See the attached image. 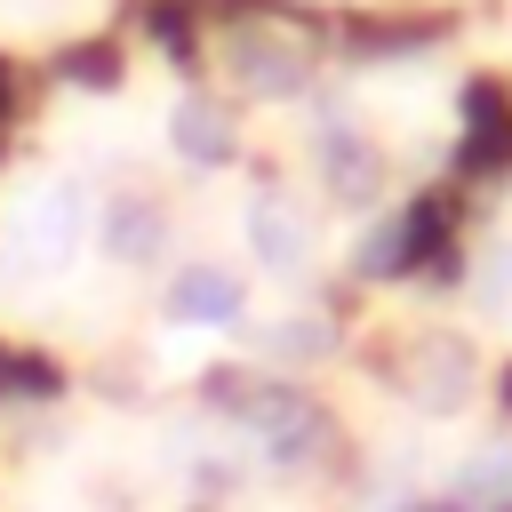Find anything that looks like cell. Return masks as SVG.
<instances>
[{
    "instance_id": "obj_1",
    "label": "cell",
    "mask_w": 512,
    "mask_h": 512,
    "mask_svg": "<svg viewBox=\"0 0 512 512\" xmlns=\"http://www.w3.org/2000/svg\"><path fill=\"white\" fill-rule=\"evenodd\" d=\"M80 240H88V200H80V184H48V192L24 200V216H16V248H24L40 272L72 264Z\"/></svg>"
},
{
    "instance_id": "obj_2",
    "label": "cell",
    "mask_w": 512,
    "mask_h": 512,
    "mask_svg": "<svg viewBox=\"0 0 512 512\" xmlns=\"http://www.w3.org/2000/svg\"><path fill=\"white\" fill-rule=\"evenodd\" d=\"M160 312H168L176 328H232V320H240V280H232L224 264H184V272H168Z\"/></svg>"
},
{
    "instance_id": "obj_3",
    "label": "cell",
    "mask_w": 512,
    "mask_h": 512,
    "mask_svg": "<svg viewBox=\"0 0 512 512\" xmlns=\"http://www.w3.org/2000/svg\"><path fill=\"white\" fill-rule=\"evenodd\" d=\"M248 248H256V264L280 272V280L312 264V232H304V216H296L280 192H256V200H248Z\"/></svg>"
},
{
    "instance_id": "obj_4",
    "label": "cell",
    "mask_w": 512,
    "mask_h": 512,
    "mask_svg": "<svg viewBox=\"0 0 512 512\" xmlns=\"http://www.w3.org/2000/svg\"><path fill=\"white\" fill-rule=\"evenodd\" d=\"M416 400H424L432 416H456V408L472 400V352H464V344H424V360H416Z\"/></svg>"
},
{
    "instance_id": "obj_5",
    "label": "cell",
    "mask_w": 512,
    "mask_h": 512,
    "mask_svg": "<svg viewBox=\"0 0 512 512\" xmlns=\"http://www.w3.org/2000/svg\"><path fill=\"white\" fill-rule=\"evenodd\" d=\"M168 144H176L192 168H216V160H232V128H224V112H216V104H200V96L168 112Z\"/></svg>"
},
{
    "instance_id": "obj_6",
    "label": "cell",
    "mask_w": 512,
    "mask_h": 512,
    "mask_svg": "<svg viewBox=\"0 0 512 512\" xmlns=\"http://www.w3.org/2000/svg\"><path fill=\"white\" fill-rule=\"evenodd\" d=\"M328 184H336V200H352V208H360V200H376L384 168H376V152H368V144H352V136L336 128V136H328Z\"/></svg>"
},
{
    "instance_id": "obj_7",
    "label": "cell",
    "mask_w": 512,
    "mask_h": 512,
    "mask_svg": "<svg viewBox=\"0 0 512 512\" xmlns=\"http://www.w3.org/2000/svg\"><path fill=\"white\" fill-rule=\"evenodd\" d=\"M104 248H112L120 264H144V256L160 248V216H152L144 200H112V208H104Z\"/></svg>"
},
{
    "instance_id": "obj_8",
    "label": "cell",
    "mask_w": 512,
    "mask_h": 512,
    "mask_svg": "<svg viewBox=\"0 0 512 512\" xmlns=\"http://www.w3.org/2000/svg\"><path fill=\"white\" fill-rule=\"evenodd\" d=\"M264 352H280V360H320V352H328V320H312V312L296 320V312H288V320L264 328Z\"/></svg>"
},
{
    "instance_id": "obj_9",
    "label": "cell",
    "mask_w": 512,
    "mask_h": 512,
    "mask_svg": "<svg viewBox=\"0 0 512 512\" xmlns=\"http://www.w3.org/2000/svg\"><path fill=\"white\" fill-rule=\"evenodd\" d=\"M456 496L464 504H512V448L504 456H472L464 480H456Z\"/></svg>"
},
{
    "instance_id": "obj_10",
    "label": "cell",
    "mask_w": 512,
    "mask_h": 512,
    "mask_svg": "<svg viewBox=\"0 0 512 512\" xmlns=\"http://www.w3.org/2000/svg\"><path fill=\"white\" fill-rule=\"evenodd\" d=\"M480 304H496V312L512 320V240H496V248L480 256Z\"/></svg>"
},
{
    "instance_id": "obj_11",
    "label": "cell",
    "mask_w": 512,
    "mask_h": 512,
    "mask_svg": "<svg viewBox=\"0 0 512 512\" xmlns=\"http://www.w3.org/2000/svg\"><path fill=\"white\" fill-rule=\"evenodd\" d=\"M400 240H408V224H376V232H368V248H360V272H392Z\"/></svg>"
}]
</instances>
